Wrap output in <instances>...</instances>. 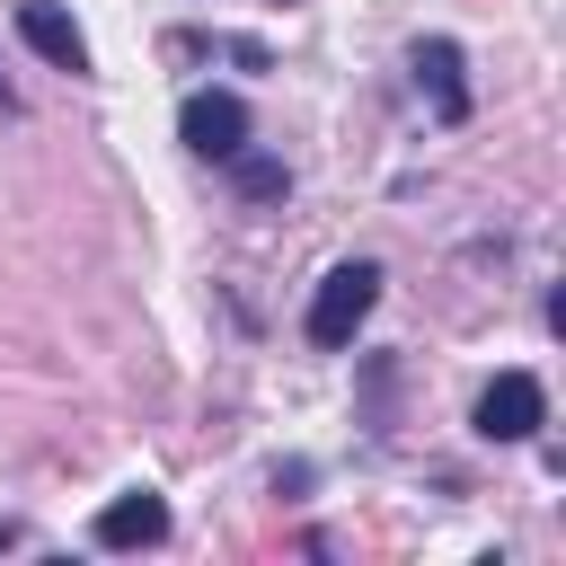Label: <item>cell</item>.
Here are the masks:
<instances>
[{"instance_id": "6da1fadb", "label": "cell", "mask_w": 566, "mask_h": 566, "mask_svg": "<svg viewBox=\"0 0 566 566\" xmlns=\"http://www.w3.org/2000/svg\"><path fill=\"white\" fill-rule=\"evenodd\" d=\"M371 301H380V265L371 256H345L327 283H318V301H310V345H354V327L371 318Z\"/></svg>"}, {"instance_id": "7a4b0ae2", "label": "cell", "mask_w": 566, "mask_h": 566, "mask_svg": "<svg viewBox=\"0 0 566 566\" xmlns=\"http://www.w3.org/2000/svg\"><path fill=\"white\" fill-rule=\"evenodd\" d=\"M177 142H186L195 159H230V150H248V106H239L230 88H195V97L177 106Z\"/></svg>"}, {"instance_id": "3957f363", "label": "cell", "mask_w": 566, "mask_h": 566, "mask_svg": "<svg viewBox=\"0 0 566 566\" xmlns=\"http://www.w3.org/2000/svg\"><path fill=\"white\" fill-rule=\"evenodd\" d=\"M539 424H548V389H539L531 371H495L486 398H478V433H486V442H531Z\"/></svg>"}, {"instance_id": "277c9868", "label": "cell", "mask_w": 566, "mask_h": 566, "mask_svg": "<svg viewBox=\"0 0 566 566\" xmlns=\"http://www.w3.org/2000/svg\"><path fill=\"white\" fill-rule=\"evenodd\" d=\"M18 35H27V44H35L53 71H88V35H80V27H71L53 0H18Z\"/></svg>"}, {"instance_id": "5b68a950", "label": "cell", "mask_w": 566, "mask_h": 566, "mask_svg": "<svg viewBox=\"0 0 566 566\" xmlns=\"http://www.w3.org/2000/svg\"><path fill=\"white\" fill-rule=\"evenodd\" d=\"M150 539H168V504L150 486H133V495H115L97 513V548H150Z\"/></svg>"}, {"instance_id": "8992f818", "label": "cell", "mask_w": 566, "mask_h": 566, "mask_svg": "<svg viewBox=\"0 0 566 566\" xmlns=\"http://www.w3.org/2000/svg\"><path fill=\"white\" fill-rule=\"evenodd\" d=\"M416 88L433 97V115H442V124H460V115H469V88H460V44H451V35H424V44H416Z\"/></svg>"}, {"instance_id": "52a82bcc", "label": "cell", "mask_w": 566, "mask_h": 566, "mask_svg": "<svg viewBox=\"0 0 566 566\" xmlns=\"http://www.w3.org/2000/svg\"><path fill=\"white\" fill-rule=\"evenodd\" d=\"M230 177H239V195H248V203L292 195V168H283V159H256V150H230Z\"/></svg>"}, {"instance_id": "ba28073f", "label": "cell", "mask_w": 566, "mask_h": 566, "mask_svg": "<svg viewBox=\"0 0 566 566\" xmlns=\"http://www.w3.org/2000/svg\"><path fill=\"white\" fill-rule=\"evenodd\" d=\"M0 106H18V88H9V80H0Z\"/></svg>"}, {"instance_id": "9c48e42d", "label": "cell", "mask_w": 566, "mask_h": 566, "mask_svg": "<svg viewBox=\"0 0 566 566\" xmlns=\"http://www.w3.org/2000/svg\"><path fill=\"white\" fill-rule=\"evenodd\" d=\"M9 539H18V531H9V522H0V548H9Z\"/></svg>"}]
</instances>
